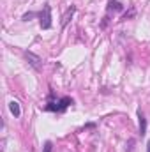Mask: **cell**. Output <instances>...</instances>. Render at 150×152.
Listing matches in <instances>:
<instances>
[{"instance_id":"10","label":"cell","mask_w":150,"mask_h":152,"mask_svg":"<svg viewBox=\"0 0 150 152\" xmlns=\"http://www.w3.org/2000/svg\"><path fill=\"white\" fill-rule=\"evenodd\" d=\"M131 16H134V9H131L129 12H125V16H124V20H127V18H131Z\"/></svg>"},{"instance_id":"12","label":"cell","mask_w":150,"mask_h":152,"mask_svg":"<svg viewBox=\"0 0 150 152\" xmlns=\"http://www.w3.org/2000/svg\"><path fill=\"white\" fill-rule=\"evenodd\" d=\"M147 152H150V142L147 143Z\"/></svg>"},{"instance_id":"2","label":"cell","mask_w":150,"mask_h":152,"mask_svg":"<svg viewBox=\"0 0 150 152\" xmlns=\"http://www.w3.org/2000/svg\"><path fill=\"white\" fill-rule=\"evenodd\" d=\"M39 20H41V28H50L51 27V7L46 4L44 7H42V11H41V14H39Z\"/></svg>"},{"instance_id":"9","label":"cell","mask_w":150,"mask_h":152,"mask_svg":"<svg viewBox=\"0 0 150 152\" xmlns=\"http://www.w3.org/2000/svg\"><path fill=\"white\" fill-rule=\"evenodd\" d=\"M34 16H36L34 12H27V14L23 16V20H25V21H28V20H30V18H34Z\"/></svg>"},{"instance_id":"6","label":"cell","mask_w":150,"mask_h":152,"mask_svg":"<svg viewBox=\"0 0 150 152\" xmlns=\"http://www.w3.org/2000/svg\"><path fill=\"white\" fill-rule=\"evenodd\" d=\"M74 11H76V9L73 7V5H71V9H69V11H67V12L64 14V20H62V27H66V25L69 23V20L73 18V14H74Z\"/></svg>"},{"instance_id":"7","label":"cell","mask_w":150,"mask_h":152,"mask_svg":"<svg viewBox=\"0 0 150 152\" xmlns=\"http://www.w3.org/2000/svg\"><path fill=\"white\" fill-rule=\"evenodd\" d=\"M108 9H110V11H122V5H120V4H118V2H110V4H108Z\"/></svg>"},{"instance_id":"8","label":"cell","mask_w":150,"mask_h":152,"mask_svg":"<svg viewBox=\"0 0 150 152\" xmlns=\"http://www.w3.org/2000/svg\"><path fill=\"white\" fill-rule=\"evenodd\" d=\"M51 149H53L51 147V142H46L44 143V152H51Z\"/></svg>"},{"instance_id":"1","label":"cell","mask_w":150,"mask_h":152,"mask_svg":"<svg viewBox=\"0 0 150 152\" xmlns=\"http://www.w3.org/2000/svg\"><path fill=\"white\" fill-rule=\"evenodd\" d=\"M71 104H73V99H71V97H62V99H58L57 103H48L46 110H51V112H64V110H67Z\"/></svg>"},{"instance_id":"3","label":"cell","mask_w":150,"mask_h":152,"mask_svg":"<svg viewBox=\"0 0 150 152\" xmlns=\"http://www.w3.org/2000/svg\"><path fill=\"white\" fill-rule=\"evenodd\" d=\"M25 57H27V60L30 62V66H32L34 69H41V58H39L37 55H34L32 51H27Z\"/></svg>"},{"instance_id":"11","label":"cell","mask_w":150,"mask_h":152,"mask_svg":"<svg viewBox=\"0 0 150 152\" xmlns=\"http://www.w3.org/2000/svg\"><path fill=\"white\" fill-rule=\"evenodd\" d=\"M133 145H134V140H129V143H127V151L129 152L133 151Z\"/></svg>"},{"instance_id":"5","label":"cell","mask_w":150,"mask_h":152,"mask_svg":"<svg viewBox=\"0 0 150 152\" xmlns=\"http://www.w3.org/2000/svg\"><path fill=\"white\" fill-rule=\"evenodd\" d=\"M9 110H11V113L14 115V117H20V113H21L20 104H18L16 101H11V103H9Z\"/></svg>"},{"instance_id":"4","label":"cell","mask_w":150,"mask_h":152,"mask_svg":"<svg viewBox=\"0 0 150 152\" xmlns=\"http://www.w3.org/2000/svg\"><path fill=\"white\" fill-rule=\"evenodd\" d=\"M138 118H140V133L143 136L147 133V118H145V115L141 113V112H138Z\"/></svg>"}]
</instances>
